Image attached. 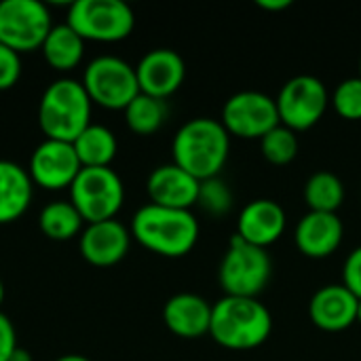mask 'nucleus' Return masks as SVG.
I'll use <instances>...</instances> for the list:
<instances>
[{
  "label": "nucleus",
  "mask_w": 361,
  "mask_h": 361,
  "mask_svg": "<svg viewBox=\"0 0 361 361\" xmlns=\"http://www.w3.org/2000/svg\"><path fill=\"white\" fill-rule=\"evenodd\" d=\"M220 123L228 135L241 140H262L279 123L277 104L260 91H239L224 102Z\"/></svg>",
  "instance_id": "obj_11"
},
{
  "label": "nucleus",
  "mask_w": 361,
  "mask_h": 361,
  "mask_svg": "<svg viewBox=\"0 0 361 361\" xmlns=\"http://www.w3.org/2000/svg\"><path fill=\"white\" fill-rule=\"evenodd\" d=\"M357 324H361V300L360 305H357Z\"/></svg>",
  "instance_id": "obj_36"
},
{
  "label": "nucleus",
  "mask_w": 361,
  "mask_h": 361,
  "mask_svg": "<svg viewBox=\"0 0 361 361\" xmlns=\"http://www.w3.org/2000/svg\"><path fill=\"white\" fill-rule=\"evenodd\" d=\"M21 57L17 51L0 44V91H8L19 82Z\"/></svg>",
  "instance_id": "obj_29"
},
{
  "label": "nucleus",
  "mask_w": 361,
  "mask_h": 361,
  "mask_svg": "<svg viewBox=\"0 0 361 361\" xmlns=\"http://www.w3.org/2000/svg\"><path fill=\"white\" fill-rule=\"evenodd\" d=\"M74 152L82 167H110L118 152L116 135L104 125H89L74 142Z\"/></svg>",
  "instance_id": "obj_22"
},
{
  "label": "nucleus",
  "mask_w": 361,
  "mask_h": 361,
  "mask_svg": "<svg viewBox=\"0 0 361 361\" xmlns=\"http://www.w3.org/2000/svg\"><path fill=\"white\" fill-rule=\"evenodd\" d=\"M360 298L343 283L319 288L309 302L311 322L324 332H343L357 324Z\"/></svg>",
  "instance_id": "obj_15"
},
{
  "label": "nucleus",
  "mask_w": 361,
  "mask_h": 361,
  "mask_svg": "<svg viewBox=\"0 0 361 361\" xmlns=\"http://www.w3.org/2000/svg\"><path fill=\"white\" fill-rule=\"evenodd\" d=\"M2 300H4V283L0 279V305H2Z\"/></svg>",
  "instance_id": "obj_35"
},
{
  "label": "nucleus",
  "mask_w": 361,
  "mask_h": 361,
  "mask_svg": "<svg viewBox=\"0 0 361 361\" xmlns=\"http://www.w3.org/2000/svg\"><path fill=\"white\" fill-rule=\"evenodd\" d=\"M55 361H91L89 357H85V355H76V353H70V355H61V357H57Z\"/></svg>",
  "instance_id": "obj_34"
},
{
  "label": "nucleus",
  "mask_w": 361,
  "mask_h": 361,
  "mask_svg": "<svg viewBox=\"0 0 361 361\" xmlns=\"http://www.w3.org/2000/svg\"><path fill=\"white\" fill-rule=\"evenodd\" d=\"M8 361H32V355L25 351V349H21V347H17L15 351H13V355H11V360Z\"/></svg>",
  "instance_id": "obj_33"
},
{
  "label": "nucleus",
  "mask_w": 361,
  "mask_h": 361,
  "mask_svg": "<svg viewBox=\"0 0 361 361\" xmlns=\"http://www.w3.org/2000/svg\"><path fill=\"white\" fill-rule=\"evenodd\" d=\"M123 112H125L127 127L137 135L157 133L163 127V123L167 121V114H169L165 99H159V97H152V95H146V93H140Z\"/></svg>",
  "instance_id": "obj_25"
},
{
  "label": "nucleus",
  "mask_w": 361,
  "mask_h": 361,
  "mask_svg": "<svg viewBox=\"0 0 361 361\" xmlns=\"http://www.w3.org/2000/svg\"><path fill=\"white\" fill-rule=\"evenodd\" d=\"M231 152V135L216 118L197 116L184 123L171 144L173 163L199 182L218 178Z\"/></svg>",
  "instance_id": "obj_1"
},
{
  "label": "nucleus",
  "mask_w": 361,
  "mask_h": 361,
  "mask_svg": "<svg viewBox=\"0 0 361 361\" xmlns=\"http://www.w3.org/2000/svg\"><path fill=\"white\" fill-rule=\"evenodd\" d=\"M32 184L27 169L0 159V224H11L27 212L34 197Z\"/></svg>",
  "instance_id": "obj_20"
},
{
  "label": "nucleus",
  "mask_w": 361,
  "mask_h": 361,
  "mask_svg": "<svg viewBox=\"0 0 361 361\" xmlns=\"http://www.w3.org/2000/svg\"><path fill=\"white\" fill-rule=\"evenodd\" d=\"M82 216L70 201H53L40 209L38 226L51 241H70L82 233Z\"/></svg>",
  "instance_id": "obj_23"
},
{
  "label": "nucleus",
  "mask_w": 361,
  "mask_h": 361,
  "mask_svg": "<svg viewBox=\"0 0 361 361\" xmlns=\"http://www.w3.org/2000/svg\"><path fill=\"white\" fill-rule=\"evenodd\" d=\"M17 332L13 322L0 311V361H8L13 351L17 349Z\"/></svg>",
  "instance_id": "obj_31"
},
{
  "label": "nucleus",
  "mask_w": 361,
  "mask_h": 361,
  "mask_svg": "<svg viewBox=\"0 0 361 361\" xmlns=\"http://www.w3.org/2000/svg\"><path fill=\"white\" fill-rule=\"evenodd\" d=\"M275 104L279 112V123L298 133L315 127L324 118L330 95L326 85L317 76L298 74L281 87Z\"/></svg>",
  "instance_id": "obj_10"
},
{
  "label": "nucleus",
  "mask_w": 361,
  "mask_h": 361,
  "mask_svg": "<svg viewBox=\"0 0 361 361\" xmlns=\"http://www.w3.org/2000/svg\"><path fill=\"white\" fill-rule=\"evenodd\" d=\"M42 57L44 61L57 70V72H70L74 70L85 55V40L68 25V23H59L53 25L49 36L44 38L42 47Z\"/></svg>",
  "instance_id": "obj_21"
},
{
  "label": "nucleus",
  "mask_w": 361,
  "mask_h": 361,
  "mask_svg": "<svg viewBox=\"0 0 361 361\" xmlns=\"http://www.w3.org/2000/svg\"><path fill=\"white\" fill-rule=\"evenodd\" d=\"M201 182L176 163L159 165L146 182V192L152 205L169 209H188L197 205Z\"/></svg>",
  "instance_id": "obj_16"
},
{
  "label": "nucleus",
  "mask_w": 361,
  "mask_h": 361,
  "mask_svg": "<svg viewBox=\"0 0 361 361\" xmlns=\"http://www.w3.org/2000/svg\"><path fill=\"white\" fill-rule=\"evenodd\" d=\"M330 104L334 106L336 114L345 121H361V78L351 76L336 85L334 93L330 95Z\"/></svg>",
  "instance_id": "obj_27"
},
{
  "label": "nucleus",
  "mask_w": 361,
  "mask_h": 361,
  "mask_svg": "<svg viewBox=\"0 0 361 361\" xmlns=\"http://www.w3.org/2000/svg\"><path fill=\"white\" fill-rule=\"evenodd\" d=\"M38 125L47 140L74 142L91 125V99L80 80L57 78L38 104Z\"/></svg>",
  "instance_id": "obj_4"
},
{
  "label": "nucleus",
  "mask_w": 361,
  "mask_h": 361,
  "mask_svg": "<svg viewBox=\"0 0 361 361\" xmlns=\"http://www.w3.org/2000/svg\"><path fill=\"white\" fill-rule=\"evenodd\" d=\"M53 27L51 11L40 0L0 2V44L27 53L40 49Z\"/></svg>",
  "instance_id": "obj_9"
},
{
  "label": "nucleus",
  "mask_w": 361,
  "mask_h": 361,
  "mask_svg": "<svg viewBox=\"0 0 361 361\" xmlns=\"http://www.w3.org/2000/svg\"><path fill=\"white\" fill-rule=\"evenodd\" d=\"M256 4L264 11H286L292 6L290 0H256Z\"/></svg>",
  "instance_id": "obj_32"
},
{
  "label": "nucleus",
  "mask_w": 361,
  "mask_h": 361,
  "mask_svg": "<svg viewBox=\"0 0 361 361\" xmlns=\"http://www.w3.org/2000/svg\"><path fill=\"white\" fill-rule=\"evenodd\" d=\"M262 157L273 165H288L298 154V137L292 129L277 125L260 140Z\"/></svg>",
  "instance_id": "obj_26"
},
{
  "label": "nucleus",
  "mask_w": 361,
  "mask_h": 361,
  "mask_svg": "<svg viewBox=\"0 0 361 361\" xmlns=\"http://www.w3.org/2000/svg\"><path fill=\"white\" fill-rule=\"evenodd\" d=\"M286 224V212L277 201L256 199L241 209L237 220V237L250 245L267 250L269 245L281 239Z\"/></svg>",
  "instance_id": "obj_17"
},
{
  "label": "nucleus",
  "mask_w": 361,
  "mask_h": 361,
  "mask_svg": "<svg viewBox=\"0 0 361 361\" xmlns=\"http://www.w3.org/2000/svg\"><path fill=\"white\" fill-rule=\"evenodd\" d=\"M163 322L180 338H201L209 334L212 305L199 294H176L163 307Z\"/></svg>",
  "instance_id": "obj_19"
},
{
  "label": "nucleus",
  "mask_w": 361,
  "mask_h": 361,
  "mask_svg": "<svg viewBox=\"0 0 361 361\" xmlns=\"http://www.w3.org/2000/svg\"><path fill=\"white\" fill-rule=\"evenodd\" d=\"M343 286L361 300V245L347 256L343 264Z\"/></svg>",
  "instance_id": "obj_30"
},
{
  "label": "nucleus",
  "mask_w": 361,
  "mask_h": 361,
  "mask_svg": "<svg viewBox=\"0 0 361 361\" xmlns=\"http://www.w3.org/2000/svg\"><path fill=\"white\" fill-rule=\"evenodd\" d=\"M345 201V184L336 173L317 171L305 184V203L309 212L336 214Z\"/></svg>",
  "instance_id": "obj_24"
},
{
  "label": "nucleus",
  "mask_w": 361,
  "mask_h": 361,
  "mask_svg": "<svg viewBox=\"0 0 361 361\" xmlns=\"http://www.w3.org/2000/svg\"><path fill=\"white\" fill-rule=\"evenodd\" d=\"M66 23L87 42H118L135 27V15L123 0H76Z\"/></svg>",
  "instance_id": "obj_7"
},
{
  "label": "nucleus",
  "mask_w": 361,
  "mask_h": 361,
  "mask_svg": "<svg viewBox=\"0 0 361 361\" xmlns=\"http://www.w3.org/2000/svg\"><path fill=\"white\" fill-rule=\"evenodd\" d=\"M273 315L258 298L222 296L212 305L209 336L224 349L250 351L269 341Z\"/></svg>",
  "instance_id": "obj_2"
},
{
  "label": "nucleus",
  "mask_w": 361,
  "mask_h": 361,
  "mask_svg": "<svg viewBox=\"0 0 361 361\" xmlns=\"http://www.w3.org/2000/svg\"><path fill=\"white\" fill-rule=\"evenodd\" d=\"M131 245V231L118 220H104L87 224L80 233V256L93 267L118 264Z\"/></svg>",
  "instance_id": "obj_14"
},
{
  "label": "nucleus",
  "mask_w": 361,
  "mask_h": 361,
  "mask_svg": "<svg viewBox=\"0 0 361 361\" xmlns=\"http://www.w3.org/2000/svg\"><path fill=\"white\" fill-rule=\"evenodd\" d=\"M273 275V262L267 250L256 247L233 237L218 267V281L224 296L258 298L264 292Z\"/></svg>",
  "instance_id": "obj_5"
},
{
  "label": "nucleus",
  "mask_w": 361,
  "mask_h": 361,
  "mask_svg": "<svg viewBox=\"0 0 361 361\" xmlns=\"http://www.w3.org/2000/svg\"><path fill=\"white\" fill-rule=\"evenodd\" d=\"M131 237L152 254L182 258L199 241V222L188 209L144 205L131 220Z\"/></svg>",
  "instance_id": "obj_3"
},
{
  "label": "nucleus",
  "mask_w": 361,
  "mask_h": 361,
  "mask_svg": "<svg viewBox=\"0 0 361 361\" xmlns=\"http://www.w3.org/2000/svg\"><path fill=\"white\" fill-rule=\"evenodd\" d=\"M197 205H201L212 216H222V214H226L231 209L233 195H231L228 186L220 178H212V180L201 182Z\"/></svg>",
  "instance_id": "obj_28"
},
{
  "label": "nucleus",
  "mask_w": 361,
  "mask_h": 361,
  "mask_svg": "<svg viewBox=\"0 0 361 361\" xmlns=\"http://www.w3.org/2000/svg\"><path fill=\"white\" fill-rule=\"evenodd\" d=\"M357 76H360V78H361V57H360V74H357Z\"/></svg>",
  "instance_id": "obj_37"
},
{
  "label": "nucleus",
  "mask_w": 361,
  "mask_h": 361,
  "mask_svg": "<svg viewBox=\"0 0 361 361\" xmlns=\"http://www.w3.org/2000/svg\"><path fill=\"white\" fill-rule=\"evenodd\" d=\"M345 237V226L338 214H324V212H309L300 218L294 241L302 256L322 260L332 256Z\"/></svg>",
  "instance_id": "obj_18"
},
{
  "label": "nucleus",
  "mask_w": 361,
  "mask_h": 361,
  "mask_svg": "<svg viewBox=\"0 0 361 361\" xmlns=\"http://www.w3.org/2000/svg\"><path fill=\"white\" fill-rule=\"evenodd\" d=\"M70 203L85 224L114 220L125 203V186L112 167H82L70 186Z\"/></svg>",
  "instance_id": "obj_6"
},
{
  "label": "nucleus",
  "mask_w": 361,
  "mask_h": 361,
  "mask_svg": "<svg viewBox=\"0 0 361 361\" xmlns=\"http://www.w3.org/2000/svg\"><path fill=\"white\" fill-rule=\"evenodd\" d=\"M80 169L82 165L74 152L72 142L44 140L32 152L27 173L32 182L44 190H70Z\"/></svg>",
  "instance_id": "obj_12"
},
{
  "label": "nucleus",
  "mask_w": 361,
  "mask_h": 361,
  "mask_svg": "<svg viewBox=\"0 0 361 361\" xmlns=\"http://www.w3.org/2000/svg\"><path fill=\"white\" fill-rule=\"evenodd\" d=\"M140 93L167 99L173 95L186 76V63L173 49H152L135 66Z\"/></svg>",
  "instance_id": "obj_13"
},
{
  "label": "nucleus",
  "mask_w": 361,
  "mask_h": 361,
  "mask_svg": "<svg viewBox=\"0 0 361 361\" xmlns=\"http://www.w3.org/2000/svg\"><path fill=\"white\" fill-rule=\"evenodd\" d=\"M80 82L91 104L108 110H125L140 95L135 68L116 55H99L89 61Z\"/></svg>",
  "instance_id": "obj_8"
}]
</instances>
